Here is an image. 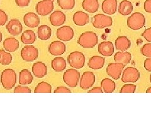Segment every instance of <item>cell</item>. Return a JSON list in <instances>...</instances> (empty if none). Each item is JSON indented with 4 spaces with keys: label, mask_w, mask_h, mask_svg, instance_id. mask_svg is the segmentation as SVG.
Returning a JSON list of instances; mask_svg holds the SVG:
<instances>
[{
    "label": "cell",
    "mask_w": 151,
    "mask_h": 113,
    "mask_svg": "<svg viewBox=\"0 0 151 113\" xmlns=\"http://www.w3.org/2000/svg\"><path fill=\"white\" fill-rule=\"evenodd\" d=\"M15 93H30L31 90L28 87H23L21 86H17L14 90Z\"/></svg>",
    "instance_id": "74e56055"
},
{
    "label": "cell",
    "mask_w": 151,
    "mask_h": 113,
    "mask_svg": "<svg viewBox=\"0 0 151 113\" xmlns=\"http://www.w3.org/2000/svg\"><path fill=\"white\" fill-rule=\"evenodd\" d=\"M105 63V58L101 56H93L88 61L89 67L93 70H99L103 67Z\"/></svg>",
    "instance_id": "44dd1931"
},
{
    "label": "cell",
    "mask_w": 151,
    "mask_h": 113,
    "mask_svg": "<svg viewBox=\"0 0 151 113\" xmlns=\"http://www.w3.org/2000/svg\"><path fill=\"white\" fill-rule=\"evenodd\" d=\"M150 82H151V74H150Z\"/></svg>",
    "instance_id": "7dc6e473"
},
{
    "label": "cell",
    "mask_w": 151,
    "mask_h": 113,
    "mask_svg": "<svg viewBox=\"0 0 151 113\" xmlns=\"http://www.w3.org/2000/svg\"><path fill=\"white\" fill-rule=\"evenodd\" d=\"M20 39L23 44L31 45L35 43V41L37 40V36L34 31L28 30L22 34Z\"/></svg>",
    "instance_id": "4316f807"
},
{
    "label": "cell",
    "mask_w": 151,
    "mask_h": 113,
    "mask_svg": "<svg viewBox=\"0 0 151 113\" xmlns=\"http://www.w3.org/2000/svg\"><path fill=\"white\" fill-rule=\"evenodd\" d=\"M49 20L52 25L55 26H61L65 23L66 16L63 11L56 10L50 14Z\"/></svg>",
    "instance_id": "9a60e30c"
},
{
    "label": "cell",
    "mask_w": 151,
    "mask_h": 113,
    "mask_svg": "<svg viewBox=\"0 0 151 113\" xmlns=\"http://www.w3.org/2000/svg\"><path fill=\"white\" fill-rule=\"evenodd\" d=\"M68 62L71 67L80 69L84 66L86 58L81 51H76L69 54L68 57Z\"/></svg>",
    "instance_id": "277c9868"
},
{
    "label": "cell",
    "mask_w": 151,
    "mask_h": 113,
    "mask_svg": "<svg viewBox=\"0 0 151 113\" xmlns=\"http://www.w3.org/2000/svg\"><path fill=\"white\" fill-rule=\"evenodd\" d=\"M146 92H147V93H151V87H149L147 89V91H146Z\"/></svg>",
    "instance_id": "f6af8a7d"
},
{
    "label": "cell",
    "mask_w": 151,
    "mask_h": 113,
    "mask_svg": "<svg viewBox=\"0 0 151 113\" xmlns=\"http://www.w3.org/2000/svg\"><path fill=\"white\" fill-rule=\"evenodd\" d=\"M48 1H54L55 0H48Z\"/></svg>",
    "instance_id": "c3c4849f"
},
{
    "label": "cell",
    "mask_w": 151,
    "mask_h": 113,
    "mask_svg": "<svg viewBox=\"0 0 151 113\" xmlns=\"http://www.w3.org/2000/svg\"><path fill=\"white\" fill-rule=\"evenodd\" d=\"M91 23L95 28L103 29L111 26L113 20L110 16H106L104 14H97L93 17Z\"/></svg>",
    "instance_id": "5b68a950"
},
{
    "label": "cell",
    "mask_w": 151,
    "mask_h": 113,
    "mask_svg": "<svg viewBox=\"0 0 151 113\" xmlns=\"http://www.w3.org/2000/svg\"><path fill=\"white\" fill-rule=\"evenodd\" d=\"M98 51L101 55L105 56H111L114 52V47L110 41H104L98 45Z\"/></svg>",
    "instance_id": "ac0fdd59"
},
{
    "label": "cell",
    "mask_w": 151,
    "mask_h": 113,
    "mask_svg": "<svg viewBox=\"0 0 151 113\" xmlns=\"http://www.w3.org/2000/svg\"><path fill=\"white\" fill-rule=\"evenodd\" d=\"M141 54L146 57H151V43L145 44L140 50Z\"/></svg>",
    "instance_id": "d590c367"
},
{
    "label": "cell",
    "mask_w": 151,
    "mask_h": 113,
    "mask_svg": "<svg viewBox=\"0 0 151 113\" xmlns=\"http://www.w3.org/2000/svg\"><path fill=\"white\" fill-rule=\"evenodd\" d=\"M54 5L53 1L48 0H43L37 4L36 10L38 15L42 16H45L49 15L53 11Z\"/></svg>",
    "instance_id": "30bf717a"
},
{
    "label": "cell",
    "mask_w": 151,
    "mask_h": 113,
    "mask_svg": "<svg viewBox=\"0 0 151 113\" xmlns=\"http://www.w3.org/2000/svg\"><path fill=\"white\" fill-rule=\"evenodd\" d=\"M52 87L50 85L45 82H40L34 89L35 93H50Z\"/></svg>",
    "instance_id": "1f68e13d"
},
{
    "label": "cell",
    "mask_w": 151,
    "mask_h": 113,
    "mask_svg": "<svg viewBox=\"0 0 151 113\" xmlns=\"http://www.w3.org/2000/svg\"><path fill=\"white\" fill-rule=\"evenodd\" d=\"M1 83L3 87L9 90L15 87L17 83V74L13 69H7L1 74Z\"/></svg>",
    "instance_id": "7a4b0ae2"
},
{
    "label": "cell",
    "mask_w": 151,
    "mask_h": 113,
    "mask_svg": "<svg viewBox=\"0 0 151 113\" xmlns=\"http://www.w3.org/2000/svg\"><path fill=\"white\" fill-rule=\"evenodd\" d=\"M37 34L41 40H49L52 35L51 28L47 25H40L38 28Z\"/></svg>",
    "instance_id": "4dcf8cb0"
},
{
    "label": "cell",
    "mask_w": 151,
    "mask_h": 113,
    "mask_svg": "<svg viewBox=\"0 0 151 113\" xmlns=\"http://www.w3.org/2000/svg\"><path fill=\"white\" fill-rule=\"evenodd\" d=\"M103 91L101 87H96L88 91V93H103Z\"/></svg>",
    "instance_id": "ee69618b"
},
{
    "label": "cell",
    "mask_w": 151,
    "mask_h": 113,
    "mask_svg": "<svg viewBox=\"0 0 151 113\" xmlns=\"http://www.w3.org/2000/svg\"><path fill=\"white\" fill-rule=\"evenodd\" d=\"M33 80H34V77H33L32 74L28 70L23 69L20 72V74H19V83H20L21 86L29 85L32 82Z\"/></svg>",
    "instance_id": "d4e9b609"
},
{
    "label": "cell",
    "mask_w": 151,
    "mask_h": 113,
    "mask_svg": "<svg viewBox=\"0 0 151 113\" xmlns=\"http://www.w3.org/2000/svg\"><path fill=\"white\" fill-rule=\"evenodd\" d=\"M8 21V15L5 11L0 9V26H4Z\"/></svg>",
    "instance_id": "8d00e7d4"
},
{
    "label": "cell",
    "mask_w": 151,
    "mask_h": 113,
    "mask_svg": "<svg viewBox=\"0 0 151 113\" xmlns=\"http://www.w3.org/2000/svg\"><path fill=\"white\" fill-rule=\"evenodd\" d=\"M90 18L88 14L83 11H78L73 15V21L78 26H84L89 22Z\"/></svg>",
    "instance_id": "d6986e66"
},
{
    "label": "cell",
    "mask_w": 151,
    "mask_h": 113,
    "mask_svg": "<svg viewBox=\"0 0 151 113\" xmlns=\"http://www.w3.org/2000/svg\"><path fill=\"white\" fill-rule=\"evenodd\" d=\"M66 51V46L60 41H54L49 46V51L52 55L59 56Z\"/></svg>",
    "instance_id": "4fadbf2b"
},
{
    "label": "cell",
    "mask_w": 151,
    "mask_h": 113,
    "mask_svg": "<svg viewBox=\"0 0 151 113\" xmlns=\"http://www.w3.org/2000/svg\"><path fill=\"white\" fill-rule=\"evenodd\" d=\"M3 46L9 52H14L19 48V41L13 37H8L4 40Z\"/></svg>",
    "instance_id": "484cf974"
},
{
    "label": "cell",
    "mask_w": 151,
    "mask_h": 113,
    "mask_svg": "<svg viewBox=\"0 0 151 113\" xmlns=\"http://www.w3.org/2000/svg\"><path fill=\"white\" fill-rule=\"evenodd\" d=\"M96 77L94 74L91 72H84L80 79L79 86L83 90H87L91 88L95 82Z\"/></svg>",
    "instance_id": "8fae6325"
},
{
    "label": "cell",
    "mask_w": 151,
    "mask_h": 113,
    "mask_svg": "<svg viewBox=\"0 0 151 113\" xmlns=\"http://www.w3.org/2000/svg\"><path fill=\"white\" fill-rule=\"evenodd\" d=\"M67 66L66 61L63 57H56L51 62V67L55 72H62L64 70Z\"/></svg>",
    "instance_id": "83f0119b"
},
{
    "label": "cell",
    "mask_w": 151,
    "mask_h": 113,
    "mask_svg": "<svg viewBox=\"0 0 151 113\" xmlns=\"http://www.w3.org/2000/svg\"><path fill=\"white\" fill-rule=\"evenodd\" d=\"M98 43V35L93 31H86L79 36L78 44L83 48L91 49Z\"/></svg>",
    "instance_id": "6da1fadb"
},
{
    "label": "cell",
    "mask_w": 151,
    "mask_h": 113,
    "mask_svg": "<svg viewBox=\"0 0 151 113\" xmlns=\"http://www.w3.org/2000/svg\"><path fill=\"white\" fill-rule=\"evenodd\" d=\"M131 42L126 36H120L115 40L116 49L120 51H126L130 49Z\"/></svg>",
    "instance_id": "7402d4cb"
},
{
    "label": "cell",
    "mask_w": 151,
    "mask_h": 113,
    "mask_svg": "<svg viewBox=\"0 0 151 113\" xmlns=\"http://www.w3.org/2000/svg\"><path fill=\"white\" fill-rule=\"evenodd\" d=\"M80 79V73L76 69H68L63 75V81L70 87H76Z\"/></svg>",
    "instance_id": "8992f818"
},
{
    "label": "cell",
    "mask_w": 151,
    "mask_h": 113,
    "mask_svg": "<svg viewBox=\"0 0 151 113\" xmlns=\"http://www.w3.org/2000/svg\"><path fill=\"white\" fill-rule=\"evenodd\" d=\"M2 38H3L2 34H1V32L0 31V43H1V40H2Z\"/></svg>",
    "instance_id": "bcb514c9"
},
{
    "label": "cell",
    "mask_w": 151,
    "mask_h": 113,
    "mask_svg": "<svg viewBox=\"0 0 151 113\" xmlns=\"http://www.w3.org/2000/svg\"><path fill=\"white\" fill-rule=\"evenodd\" d=\"M82 7L84 10L90 13H95L100 7L98 0H83Z\"/></svg>",
    "instance_id": "603a6c76"
},
{
    "label": "cell",
    "mask_w": 151,
    "mask_h": 113,
    "mask_svg": "<svg viewBox=\"0 0 151 113\" xmlns=\"http://www.w3.org/2000/svg\"><path fill=\"white\" fill-rule=\"evenodd\" d=\"M140 72L135 67H127L122 73L121 80L124 83H135L139 81Z\"/></svg>",
    "instance_id": "52a82bcc"
},
{
    "label": "cell",
    "mask_w": 151,
    "mask_h": 113,
    "mask_svg": "<svg viewBox=\"0 0 151 113\" xmlns=\"http://www.w3.org/2000/svg\"><path fill=\"white\" fill-rule=\"evenodd\" d=\"M144 67L148 72H151V57L145 59L144 61Z\"/></svg>",
    "instance_id": "7bdbcfd3"
},
{
    "label": "cell",
    "mask_w": 151,
    "mask_h": 113,
    "mask_svg": "<svg viewBox=\"0 0 151 113\" xmlns=\"http://www.w3.org/2000/svg\"><path fill=\"white\" fill-rule=\"evenodd\" d=\"M70 92H71V91H70L68 87H63V86L58 87L54 91V93H70Z\"/></svg>",
    "instance_id": "60d3db41"
},
{
    "label": "cell",
    "mask_w": 151,
    "mask_h": 113,
    "mask_svg": "<svg viewBox=\"0 0 151 113\" xmlns=\"http://www.w3.org/2000/svg\"><path fill=\"white\" fill-rule=\"evenodd\" d=\"M137 86L134 84H125L120 90V93H134L136 91Z\"/></svg>",
    "instance_id": "e575fe53"
},
{
    "label": "cell",
    "mask_w": 151,
    "mask_h": 113,
    "mask_svg": "<svg viewBox=\"0 0 151 113\" xmlns=\"http://www.w3.org/2000/svg\"><path fill=\"white\" fill-rule=\"evenodd\" d=\"M12 61V56L10 53L4 50H0V64L2 65H9Z\"/></svg>",
    "instance_id": "d6a6232c"
},
{
    "label": "cell",
    "mask_w": 151,
    "mask_h": 113,
    "mask_svg": "<svg viewBox=\"0 0 151 113\" xmlns=\"http://www.w3.org/2000/svg\"><path fill=\"white\" fill-rule=\"evenodd\" d=\"M101 87L105 93H111L116 89V84L109 78L103 79L101 82Z\"/></svg>",
    "instance_id": "f546056e"
},
{
    "label": "cell",
    "mask_w": 151,
    "mask_h": 113,
    "mask_svg": "<svg viewBox=\"0 0 151 113\" xmlns=\"http://www.w3.org/2000/svg\"><path fill=\"white\" fill-rule=\"evenodd\" d=\"M6 29L9 34L17 36L22 32L23 26L21 22L17 19H12L6 25Z\"/></svg>",
    "instance_id": "5bb4252c"
},
{
    "label": "cell",
    "mask_w": 151,
    "mask_h": 113,
    "mask_svg": "<svg viewBox=\"0 0 151 113\" xmlns=\"http://www.w3.org/2000/svg\"><path fill=\"white\" fill-rule=\"evenodd\" d=\"M58 4L59 7L63 9H72L74 8L75 0H58Z\"/></svg>",
    "instance_id": "836d02e7"
},
{
    "label": "cell",
    "mask_w": 151,
    "mask_h": 113,
    "mask_svg": "<svg viewBox=\"0 0 151 113\" xmlns=\"http://www.w3.org/2000/svg\"><path fill=\"white\" fill-rule=\"evenodd\" d=\"M133 11V5L130 1L124 0L120 2L119 7V12L123 16L129 15Z\"/></svg>",
    "instance_id": "f1b7e54d"
},
{
    "label": "cell",
    "mask_w": 151,
    "mask_h": 113,
    "mask_svg": "<svg viewBox=\"0 0 151 113\" xmlns=\"http://www.w3.org/2000/svg\"><path fill=\"white\" fill-rule=\"evenodd\" d=\"M21 57L26 62H33L39 56V50L34 45H28L21 50Z\"/></svg>",
    "instance_id": "ba28073f"
},
{
    "label": "cell",
    "mask_w": 151,
    "mask_h": 113,
    "mask_svg": "<svg viewBox=\"0 0 151 113\" xmlns=\"http://www.w3.org/2000/svg\"><path fill=\"white\" fill-rule=\"evenodd\" d=\"M23 22L27 26L30 28H34L39 25L40 19L35 13L29 12L25 14L23 17Z\"/></svg>",
    "instance_id": "2e32d148"
},
{
    "label": "cell",
    "mask_w": 151,
    "mask_h": 113,
    "mask_svg": "<svg viewBox=\"0 0 151 113\" xmlns=\"http://www.w3.org/2000/svg\"><path fill=\"white\" fill-rule=\"evenodd\" d=\"M15 2L18 6L26 7L29 5L30 0H15Z\"/></svg>",
    "instance_id": "ab89813d"
},
{
    "label": "cell",
    "mask_w": 151,
    "mask_h": 113,
    "mask_svg": "<svg viewBox=\"0 0 151 113\" xmlns=\"http://www.w3.org/2000/svg\"><path fill=\"white\" fill-rule=\"evenodd\" d=\"M145 18L143 14L135 12L127 19V25L133 30H139L145 25Z\"/></svg>",
    "instance_id": "3957f363"
},
{
    "label": "cell",
    "mask_w": 151,
    "mask_h": 113,
    "mask_svg": "<svg viewBox=\"0 0 151 113\" xmlns=\"http://www.w3.org/2000/svg\"><path fill=\"white\" fill-rule=\"evenodd\" d=\"M56 35L60 41H68L73 39L74 36V31L69 26H63L57 30Z\"/></svg>",
    "instance_id": "7c38bea8"
},
{
    "label": "cell",
    "mask_w": 151,
    "mask_h": 113,
    "mask_svg": "<svg viewBox=\"0 0 151 113\" xmlns=\"http://www.w3.org/2000/svg\"><path fill=\"white\" fill-rule=\"evenodd\" d=\"M142 36L144 37L146 40L151 43V27L146 29L142 34Z\"/></svg>",
    "instance_id": "f35d334b"
},
{
    "label": "cell",
    "mask_w": 151,
    "mask_h": 113,
    "mask_svg": "<svg viewBox=\"0 0 151 113\" xmlns=\"http://www.w3.org/2000/svg\"><path fill=\"white\" fill-rule=\"evenodd\" d=\"M32 72L35 77L42 78L47 74V65L42 62H37L32 66Z\"/></svg>",
    "instance_id": "ffe728a7"
},
{
    "label": "cell",
    "mask_w": 151,
    "mask_h": 113,
    "mask_svg": "<svg viewBox=\"0 0 151 113\" xmlns=\"http://www.w3.org/2000/svg\"><path fill=\"white\" fill-rule=\"evenodd\" d=\"M101 9L104 13L109 15H114L117 9V0H104Z\"/></svg>",
    "instance_id": "e0dca14e"
},
{
    "label": "cell",
    "mask_w": 151,
    "mask_h": 113,
    "mask_svg": "<svg viewBox=\"0 0 151 113\" xmlns=\"http://www.w3.org/2000/svg\"><path fill=\"white\" fill-rule=\"evenodd\" d=\"M125 65L122 63L114 62L108 65L106 68V73L113 79L118 80L120 77L123 70L125 67Z\"/></svg>",
    "instance_id": "9c48e42d"
},
{
    "label": "cell",
    "mask_w": 151,
    "mask_h": 113,
    "mask_svg": "<svg viewBox=\"0 0 151 113\" xmlns=\"http://www.w3.org/2000/svg\"><path fill=\"white\" fill-rule=\"evenodd\" d=\"M144 7L146 12L151 14V0H146L144 2Z\"/></svg>",
    "instance_id": "b9f144b4"
},
{
    "label": "cell",
    "mask_w": 151,
    "mask_h": 113,
    "mask_svg": "<svg viewBox=\"0 0 151 113\" xmlns=\"http://www.w3.org/2000/svg\"><path fill=\"white\" fill-rule=\"evenodd\" d=\"M132 59L130 53L126 51H121L116 52L114 55V61L115 62L122 63L124 65L129 64Z\"/></svg>",
    "instance_id": "cb8c5ba5"
}]
</instances>
